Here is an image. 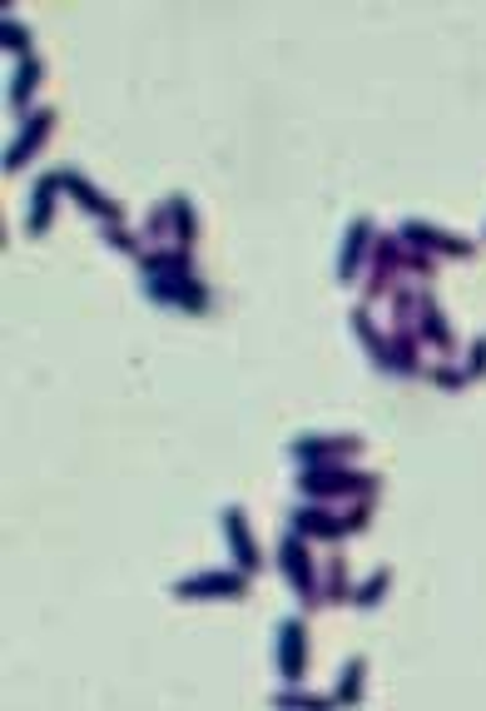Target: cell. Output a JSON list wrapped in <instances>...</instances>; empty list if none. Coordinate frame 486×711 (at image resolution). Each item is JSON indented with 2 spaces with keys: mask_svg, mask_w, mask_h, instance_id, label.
Returning <instances> with one entry per match:
<instances>
[{
  "mask_svg": "<svg viewBox=\"0 0 486 711\" xmlns=\"http://www.w3.org/2000/svg\"><path fill=\"white\" fill-rule=\"evenodd\" d=\"M139 269H144V289L154 304H174V309H208V294L204 284H198L194 264H188V250H159V254H144L139 259Z\"/></svg>",
  "mask_w": 486,
  "mask_h": 711,
  "instance_id": "6da1fadb",
  "label": "cell"
},
{
  "mask_svg": "<svg viewBox=\"0 0 486 711\" xmlns=\"http://www.w3.org/2000/svg\"><path fill=\"white\" fill-rule=\"evenodd\" d=\"M298 488H303L307 498H377L382 482H377L372 473L343 468V463H313V468H303Z\"/></svg>",
  "mask_w": 486,
  "mask_h": 711,
  "instance_id": "7a4b0ae2",
  "label": "cell"
},
{
  "mask_svg": "<svg viewBox=\"0 0 486 711\" xmlns=\"http://www.w3.org/2000/svg\"><path fill=\"white\" fill-rule=\"evenodd\" d=\"M278 567H283V577L298 587V597H303V607H317L313 558H307V542H303V532H283V542H278Z\"/></svg>",
  "mask_w": 486,
  "mask_h": 711,
  "instance_id": "3957f363",
  "label": "cell"
},
{
  "mask_svg": "<svg viewBox=\"0 0 486 711\" xmlns=\"http://www.w3.org/2000/svg\"><path fill=\"white\" fill-rule=\"evenodd\" d=\"M402 279V240H387V234H377L372 254H367V299H382L392 284Z\"/></svg>",
  "mask_w": 486,
  "mask_h": 711,
  "instance_id": "277c9868",
  "label": "cell"
},
{
  "mask_svg": "<svg viewBox=\"0 0 486 711\" xmlns=\"http://www.w3.org/2000/svg\"><path fill=\"white\" fill-rule=\"evenodd\" d=\"M397 240H402L407 250H422V254H452V259H466V254H472L466 240H456V234L436 230V224H426V220H402Z\"/></svg>",
  "mask_w": 486,
  "mask_h": 711,
  "instance_id": "5b68a950",
  "label": "cell"
},
{
  "mask_svg": "<svg viewBox=\"0 0 486 711\" xmlns=\"http://www.w3.org/2000/svg\"><path fill=\"white\" fill-rule=\"evenodd\" d=\"M50 130H55V110H35V115H25V125H20V135L6 145V170L15 174V170H25L30 165V155L40 150V145L50 140Z\"/></svg>",
  "mask_w": 486,
  "mask_h": 711,
  "instance_id": "8992f818",
  "label": "cell"
},
{
  "mask_svg": "<svg viewBox=\"0 0 486 711\" xmlns=\"http://www.w3.org/2000/svg\"><path fill=\"white\" fill-rule=\"evenodd\" d=\"M412 329L422 333V343H426V349L446 353V359H452V353H456V333H452V323L442 319V309H436V299H432V294H417Z\"/></svg>",
  "mask_w": 486,
  "mask_h": 711,
  "instance_id": "52a82bcc",
  "label": "cell"
},
{
  "mask_svg": "<svg viewBox=\"0 0 486 711\" xmlns=\"http://www.w3.org/2000/svg\"><path fill=\"white\" fill-rule=\"evenodd\" d=\"M244 577L248 572H194V577L174 582V597L194 602V597H244Z\"/></svg>",
  "mask_w": 486,
  "mask_h": 711,
  "instance_id": "ba28073f",
  "label": "cell"
},
{
  "mask_svg": "<svg viewBox=\"0 0 486 711\" xmlns=\"http://www.w3.org/2000/svg\"><path fill=\"white\" fill-rule=\"evenodd\" d=\"M303 667H307V622L303 617H288L278 627V671L288 681H303Z\"/></svg>",
  "mask_w": 486,
  "mask_h": 711,
  "instance_id": "9c48e42d",
  "label": "cell"
},
{
  "mask_svg": "<svg viewBox=\"0 0 486 711\" xmlns=\"http://www.w3.org/2000/svg\"><path fill=\"white\" fill-rule=\"evenodd\" d=\"M293 463H303V468H313V463H347L353 453H363V438H298L293 448Z\"/></svg>",
  "mask_w": 486,
  "mask_h": 711,
  "instance_id": "30bf717a",
  "label": "cell"
},
{
  "mask_svg": "<svg viewBox=\"0 0 486 711\" xmlns=\"http://www.w3.org/2000/svg\"><path fill=\"white\" fill-rule=\"evenodd\" d=\"M224 532H228V548H234V567L253 577L263 558H258V542H253V532H248V518L238 508H224Z\"/></svg>",
  "mask_w": 486,
  "mask_h": 711,
  "instance_id": "8fae6325",
  "label": "cell"
},
{
  "mask_svg": "<svg viewBox=\"0 0 486 711\" xmlns=\"http://www.w3.org/2000/svg\"><path fill=\"white\" fill-rule=\"evenodd\" d=\"M343 259H337V279L343 284H353L357 279V264L367 259V254H372V244H377V230L367 220H353L347 224V234H343Z\"/></svg>",
  "mask_w": 486,
  "mask_h": 711,
  "instance_id": "7c38bea8",
  "label": "cell"
},
{
  "mask_svg": "<svg viewBox=\"0 0 486 711\" xmlns=\"http://www.w3.org/2000/svg\"><path fill=\"white\" fill-rule=\"evenodd\" d=\"M417 333H412V323H402V319H392V339H387V373H422V359H417Z\"/></svg>",
  "mask_w": 486,
  "mask_h": 711,
  "instance_id": "4fadbf2b",
  "label": "cell"
},
{
  "mask_svg": "<svg viewBox=\"0 0 486 711\" xmlns=\"http://www.w3.org/2000/svg\"><path fill=\"white\" fill-rule=\"evenodd\" d=\"M60 190H69L79 200V210L85 214H95V220H105V224H119V204H109L105 194L95 190V184H85L75 170H60Z\"/></svg>",
  "mask_w": 486,
  "mask_h": 711,
  "instance_id": "5bb4252c",
  "label": "cell"
},
{
  "mask_svg": "<svg viewBox=\"0 0 486 711\" xmlns=\"http://www.w3.org/2000/svg\"><path fill=\"white\" fill-rule=\"evenodd\" d=\"M293 532H303V538H323V542H343L347 522L337 518V512H327V508H298L293 512Z\"/></svg>",
  "mask_w": 486,
  "mask_h": 711,
  "instance_id": "9a60e30c",
  "label": "cell"
},
{
  "mask_svg": "<svg viewBox=\"0 0 486 711\" xmlns=\"http://www.w3.org/2000/svg\"><path fill=\"white\" fill-rule=\"evenodd\" d=\"M55 200H60V174H45V180L35 184V204H30V220H25L30 234L50 230V220H55Z\"/></svg>",
  "mask_w": 486,
  "mask_h": 711,
  "instance_id": "2e32d148",
  "label": "cell"
},
{
  "mask_svg": "<svg viewBox=\"0 0 486 711\" xmlns=\"http://www.w3.org/2000/svg\"><path fill=\"white\" fill-rule=\"evenodd\" d=\"M35 85H40V61L30 55V61H20V71L10 75V110H25L30 95H35Z\"/></svg>",
  "mask_w": 486,
  "mask_h": 711,
  "instance_id": "e0dca14e",
  "label": "cell"
},
{
  "mask_svg": "<svg viewBox=\"0 0 486 711\" xmlns=\"http://www.w3.org/2000/svg\"><path fill=\"white\" fill-rule=\"evenodd\" d=\"M323 602H353V592H347V562L343 558H327L323 587H317V607H323Z\"/></svg>",
  "mask_w": 486,
  "mask_h": 711,
  "instance_id": "ac0fdd59",
  "label": "cell"
},
{
  "mask_svg": "<svg viewBox=\"0 0 486 711\" xmlns=\"http://www.w3.org/2000/svg\"><path fill=\"white\" fill-rule=\"evenodd\" d=\"M363 671H367V661H363V657L347 661V667H343V681H337V691H333L327 701H337V707H353L357 691H363Z\"/></svg>",
  "mask_w": 486,
  "mask_h": 711,
  "instance_id": "d6986e66",
  "label": "cell"
},
{
  "mask_svg": "<svg viewBox=\"0 0 486 711\" xmlns=\"http://www.w3.org/2000/svg\"><path fill=\"white\" fill-rule=\"evenodd\" d=\"M353 329H357V339L367 343V353H372L377 369H387V339L372 329V323H367V309H357V314H353Z\"/></svg>",
  "mask_w": 486,
  "mask_h": 711,
  "instance_id": "ffe728a7",
  "label": "cell"
},
{
  "mask_svg": "<svg viewBox=\"0 0 486 711\" xmlns=\"http://www.w3.org/2000/svg\"><path fill=\"white\" fill-rule=\"evenodd\" d=\"M387 587H392V572L382 567V572H372V577H367L363 587L353 592V602H357V607H377V602H382V592H387Z\"/></svg>",
  "mask_w": 486,
  "mask_h": 711,
  "instance_id": "44dd1931",
  "label": "cell"
},
{
  "mask_svg": "<svg viewBox=\"0 0 486 711\" xmlns=\"http://www.w3.org/2000/svg\"><path fill=\"white\" fill-rule=\"evenodd\" d=\"M0 41H6V51H20V55L30 51V35H25V25H20V21H10V15H6V25H0ZM25 61H30V55H25Z\"/></svg>",
  "mask_w": 486,
  "mask_h": 711,
  "instance_id": "7402d4cb",
  "label": "cell"
},
{
  "mask_svg": "<svg viewBox=\"0 0 486 711\" xmlns=\"http://www.w3.org/2000/svg\"><path fill=\"white\" fill-rule=\"evenodd\" d=\"M109 244H115L119 254H129V259H144V250H139V234H125V230H115V224H109Z\"/></svg>",
  "mask_w": 486,
  "mask_h": 711,
  "instance_id": "603a6c76",
  "label": "cell"
},
{
  "mask_svg": "<svg viewBox=\"0 0 486 711\" xmlns=\"http://www.w3.org/2000/svg\"><path fill=\"white\" fill-rule=\"evenodd\" d=\"M466 379H482V373H486V339H476L472 343V353H466Z\"/></svg>",
  "mask_w": 486,
  "mask_h": 711,
  "instance_id": "cb8c5ba5",
  "label": "cell"
},
{
  "mask_svg": "<svg viewBox=\"0 0 486 711\" xmlns=\"http://www.w3.org/2000/svg\"><path fill=\"white\" fill-rule=\"evenodd\" d=\"M432 379L442 383V389H462V383H466V373H462V369H452V363H442V369H436Z\"/></svg>",
  "mask_w": 486,
  "mask_h": 711,
  "instance_id": "d4e9b609",
  "label": "cell"
}]
</instances>
